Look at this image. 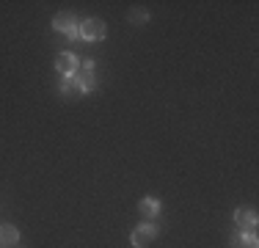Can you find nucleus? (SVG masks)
I'll list each match as a JSON object with an SVG mask.
<instances>
[{
  "label": "nucleus",
  "mask_w": 259,
  "mask_h": 248,
  "mask_svg": "<svg viewBox=\"0 0 259 248\" xmlns=\"http://www.w3.org/2000/svg\"><path fill=\"white\" fill-rule=\"evenodd\" d=\"M53 28L61 30V33H66V36H80L77 28H75V20H72L69 11H58V14L53 17Z\"/></svg>",
  "instance_id": "7ed1b4c3"
},
{
  "label": "nucleus",
  "mask_w": 259,
  "mask_h": 248,
  "mask_svg": "<svg viewBox=\"0 0 259 248\" xmlns=\"http://www.w3.org/2000/svg\"><path fill=\"white\" fill-rule=\"evenodd\" d=\"M61 91H64V94H69V97L83 94V89H80V83H77L75 74H72V77H64V83H61Z\"/></svg>",
  "instance_id": "1a4fd4ad"
},
{
  "label": "nucleus",
  "mask_w": 259,
  "mask_h": 248,
  "mask_svg": "<svg viewBox=\"0 0 259 248\" xmlns=\"http://www.w3.org/2000/svg\"><path fill=\"white\" fill-rule=\"evenodd\" d=\"M146 11L144 9H135V11H130V22H146Z\"/></svg>",
  "instance_id": "9b49d317"
},
{
  "label": "nucleus",
  "mask_w": 259,
  "mask_h": 248,
  "mask_svg": "<svg viewBox=\"0 0 259 248\" xmlns=\"http://www.w3.org/2000/svg\"><path fill=\"white\" fill-rule=\"evenodd\" d=\"M77 83H80V89H83V94H89L91 89H94V80H91V72L85 69V72H80L77 74Z\"/></svg>",
  "instance_id": "9d476101"
},
{
  "label": "nucleus",
  "mask_w": 259,
  "mask_h": 248,
  "mask_svg": "<svg viewBox=\"0 0 259 248\" xmlns=\"http://www.w3.org/2000/svg\"><path fill=\"white\" fill-rule=\"evenodd\" d=\"M83 39H89V42H100V39H105V22L102 20H85L83 25H80V30H77Z\"/></svg>",
  "instance_id": "f257e3e1"
},
{
  "label": "nucleus",
  "mask_w": 259,
  "mask_h": 248,
  "mask_svg": "<svg viewBox=\"0 0 259 248\" xmlns=\"http://www.w3.org/2000/svg\"><path fill=\"white\" fill-rule=\"evenodd\" d=\"M234 221H237L240 232H254L256 229V213L254 210H237V213H234Z\"/></svg>",
  "instance_id": "39448f33"
},
{
  "label": "nucleus",
  "mask_w": 259,
  "mask_h": 248,
  "mask_svg": "<svg viewBox=\"0 0 259 248\" xmlns=\"http://www.w3.org/2000/svg\"><path fill=\"white\" fill-rule=\"evenodd\" d=\"M155 237H157V226H152V223H141V226L133 229V245L135 248L149 245Z\"/></svg>",
  "instance_id": "f03ea898"
},
{
  "label": "nucleus",
  "mask_w": 259,
  "mask_h": 248,
  "mask_svg": "<svg viewBox=\"0 0 259 248\" xmlns=\"http://www.w3.org/2000/svg\"><path fill=\"white\" fill-rule=\"evenodd\" d=\"M232 245L234 248H256V234L254 232H240V234H234V240H232Z\"/></svg>",
  "instance_id": "6e6552de"
},
{
  "label": "nucleus",
  "mask_w": 259,
  "mask_h": 248,
  "mask_svg": "<svg viewBox=\"0 0 259 248\" xmlns=\"http://www.w3.org/2000/svg\"><path fill=\"white\" fill-rule=\"evenodd\" d=\"M138 213L144 215V218H155V215L160 213V201H157V198H152V196L141 198V204H138Z\"/></svg>",
  "instance_id": "0eeeda50"
},
{
  "label": "nucleus",
  "mask_w": 259,
  "mask_h": 248,
  "mask_svg": "<svg viewBox=\"0 0 259 248\" xmlns=\"http://www.w3.org/2000/svg\"><path fill=\"white\" fill-rule=\"evenodd\" d=\"M17 240H20V232H17L11 223H0V248L17 245Z\"/></svg>",
  "instance_id": "423d86ee"
},
{
  "label": "nucleus",
  "mask_w": 259,
  "mask_h": 248,
  "mask_svg": "<svg viewBox=\"0 0 259 248\" xmlns=\"http://www.w3.org/2000/svg\"><path fill=\"white\" fill-rule=\"evenodd\" d=\"M55 69L64 74V77H72L75 69H77V58L72 53H61L58 58H55Z\"/></svg>",
  "instance_id": "20e7f679"
}]
</instances>
